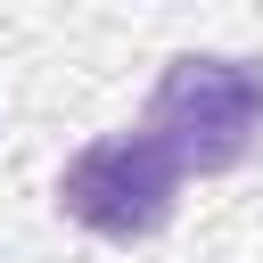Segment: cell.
I'll list each match as a JSON object with an SVG mask.
<instances>
[{
    "instance_id": "1",
    "label": "cell",
    "mask_w": 263,
    "mask_h": 263,
    "mask_svg": "<svg viewBox=\"0 0 263 263\" xmlns=\"http://www.w3.org/2000/svg\"><path fill=\"white\" fill-rule=\"evenodd\" d=\"M140 132L189 173H238L263 148V58H230V49H181L164 58Z\"/></svg>"
},
{
    "instance_id": "2",
    "label": "cell",
    "mask_w": 263,
    "mask_h": 263,
    "mask_svg": "<svg viewBox=\"0 0 263 263\" xmlns=\"http://www.w3.org/2000/svg\"><path fill=\"white\" fill-rule=\"evenodd\" d=\"M58 214L107 247H148L181 214V164L148 132H107L58 164Z\"/></svg>"
}]
</instances>
